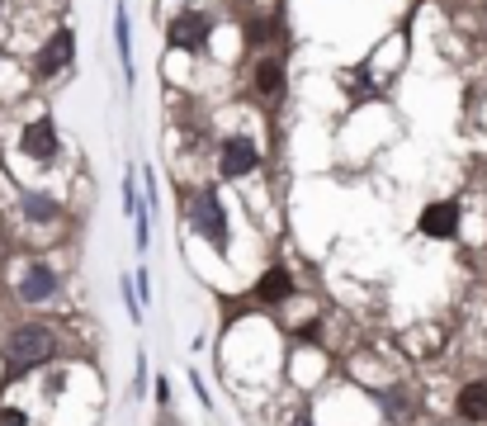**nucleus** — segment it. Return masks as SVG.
<instances>
[{"mask_svg": "<svg viewBox=\"0 0 487 426\" xmlns=\"http://www.w3.org/2000/svg\"><path fill=\"white\" fill-rule=\"evenodd\" d=\"M455 413L468 426H487V379H468L455 393Z\"/></svg>", "mask_w": 487, "mask_h": 426, "instance_id": "9", "label": "nucleus"}, {"mask_svg": "<svg viewBox=\"0 0 487 426\" xmlns=\"http://www.w3.org/2000/svg\"><path fill=\"white\" fill-rule=\"evenodd\" d=\"M0 10H5V0H0Z\"/></svg>", "mask_w": 487, "mask_h": 426, "instance_id": "17", "label": "nucleus"}, {"mask_svg": "<svg viewBox=\"0 0 487 426\" xmlns=\"http://www.w3.org/2000/svg\"><path fill=\"white\" fill-rule=\"evenodd\" d=\"M14 294H20L24 303H47V299H57V270L53 266H43V260H33V266L24 270V280L14 285Z\"/></svg>", "mask_w": 487, "mask_h": 426, "instance_id": "8", "label": "nucleus"}, {"mask_svg": "<svg viewBox=\"0 0 487 426\" xmlns=\"http://www.w3.org/2000/svg\"><path fill=\"white\" fill-rule=\"evenodd\" d=\"M20 152L29 157V161H53L57 157V124L53 119H29L24 128H20Z\"/></svg>", "mask_w": 487, "mask_h": 426, "instance_id": "5", "label": "nucleus"}, {"mask_svg": "<svg viewBox=\"0 0 487 426\" xmlns=\"http://www.w3.org/2000/svg\"><path fill=\"white\" fill-rule=\"evenodd\" d=\"M261 166V147L256 138H246V133H232L223 138V152H218V171H223V180H242Z\"/></svg>", "mask_w": 487, "mask_h": 426, "instance_id": "4", "label": "nucleus"}, {"mask_svg": "<svg viewBox=\"0 0 487 426\" xmlns=\"http://www.w3.org/2000/svg\"><path fill=\"white\" fill-rule=\"evenodd\" d=\"M72 47H76V34H72V29H57V34L43 43V53H38V72L43 76H57L66 62H72Z\"/></svg>", "mask_w": 487, "mask_h": 426, "instance_id": "11", "label": "nucleus"}, {"mask_svg": "<svg viewBox=\"0 0 487 426\" xmlns=\"http://www.w3.org/2000/svg\"><path fill=\"white\" fill-rule=\"evenodd\" d=\"M289 426H317V422H312V417H294Z\"/></svg>", "mask_w": 487, "mask_h": 426, "instance_id": "16", "label": "nucleus"}, {"mask_svg": "<svg viewBox=\"0 0 487 426\" xmlns=\"http://www.w3.org/2000/svg\"><path fill=\"white\" fill-rule=\"evenodd\" d=\"M0 426H29L24 407H0Z\"/></svg>", "mask_w": 487, "mask_h": 426, "instance_id": "14", "label": "nucleus"}, {"mask_svg": "<svg viewBox=\"0 0 487 426\" xmlns=\"http://www.w3.org/2000/svg\"><path fill=\"white\" fill-rule=\"evenodd\" d=\"M157 5H161V0H157Z\"/></svg>", "mask_w": 487, "mask_h": 426, "instance_id": "18", "label": "nucleus"}, {"mask_svg": "<svg viewBox=\"0 0 487 426\" xmlns=\"http://www.w3.org/2000/svg\"><path fill=\"white\" fill-rule=\"evenodd\" d=\"M256 90H261V100H284V90H289V72H284L279 53H265L256 62Z\"/></svg>", "mask_w": 487, "mask_h": 426, "instance_id": "10", "label": "nucleus"}, {"mask_svg": "<svg viewBox=\"0 0 487 426\" xmlns=\"http://www.w3.org/2000/svg\"><path fill=\"white\" fill-rule=\"evenodd\" d=\"M24 218L29 223H53V218H62V204L53 194H24Z\"/></svg>", "mask_w": 487, "mask_h": 426, "instance_id": "13", "label": "nucleus"}, {"mask_svg": "<svg viewBox=\"0 0 487 426\" xmlns=\"http://www.w3.org/2000/svg\"><path fill=\"white\" fill-rule=\"evenodd\" d=\"M459 204L455 200H435V204H426L422 209V218H416V227H422V237H435V242H449L459 233Z\"/></svg>", "mask_w": 487, "mask_h": 426, "instance_id": "6", "label": "nucleus"}, {"mask_svg": "<svg viewBox=\"0 0 487 426\" xmlns=\"http://www.w3.org/2000/svg\"><path fill=\"white\" fill-rule=\"evenodd\" d=\"M57 355V337L47 322H20L5 337V379H24V374L53 365Z\"/></svg>", "mask_w": 487, "mask_h": 426, "instance_id": "1", "label": "nucleus"}, {"mask_svg": "<svg viewBox=\"0 0 487 426\" xmlns=\"http://www.w3.org/2000/svg\"><path fill=\"white\" fill-rule=\"evenodd\" d=\"M374 398H379V407H383L393 422H412V417H416V398H412V388H402V384L374 393Z\"/></svg>", "mask_w": 487, "mask_h": 426, "instance_id": "12", "label": "nucleus"}, {"mask_svg": "<svg viewBox=\"0 0 487 426\" xmlns=\"http://www.w3.org/2000/svg\"><path fill=\"white\" fill-rule=\"evenodd\" d=\"M190 227L209 242V247H218V251L227 247V213H223V200H218L213 190H199L190 200Z\"/></svg>", "mask_w": 487, "mask_h": 426, "instance_id": "2", "label": "nucleus"}, {"mask_svg": "<svg viewBox=\"0 0 487 426\" xmlns=\"http://www.w3.org/2000/svg\"><path fill=\"white\" fill-rule=\"evenodd\" d=\"M294 294H298L294 275L284 270V266H270V270H265L261 280H256V289H251V299H256L261 308H279V303H289Z\"/></svg>", "mask_w": 487, "mask_h": 426, "instance_id": "7", "label": "nucleus"}, {"mask_svg": "<svg viewBox=\"0 0 487 426\" xmlns=\"http://www.w3.org/2000/svg\"><path fill=\"white\" fill-rule=\"evenodd\" d=\"M157 403H161V407L171 403V384H166V374H161V379H157Z\"/></svg>", "mask_w": 487, "mask_h": 426, "instance_id": "15", "label": "nucleus"}, {"mask_svg": "<svg viewBox=\"0 0 487 426\" xmlns=\"http://www.w3.org/2000/svg\"><path fill=\"white\" fill-rule=\"evenodd\" d=\"M209 34H213V14H204V10H184L166 24V43H171L175 53H199V47L209 43Z\"/></svg>", "mask_w": 487, "mask_h": 426, "instance_id": "3", "label": "nucleus"}]
</instances>
